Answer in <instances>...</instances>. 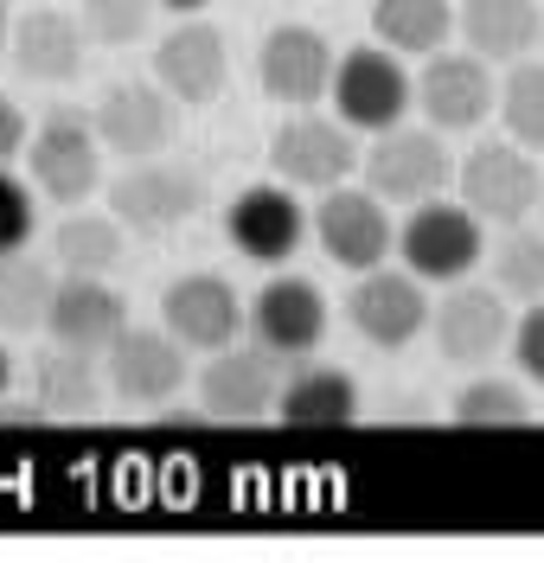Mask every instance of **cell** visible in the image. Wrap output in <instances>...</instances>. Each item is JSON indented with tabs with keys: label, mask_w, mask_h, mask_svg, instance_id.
<instances>
[{
	"label": "cell",
	"mask_w": 544,
	"mask_h": 563,
	"mask_svg": "<svg viewBox=\"0 0 544 563\" xmlns=\"http://www.w3.org/2000/svg\"><path fill=\"white\" fill-rule=\"evenodd\" d=\"M346 320H353V333H359L365 346L378 352H403L417 333H430V282L410 276V269H359L353 288H346Z\"/></svg>",
	"instance_id": "obj_7"
},
{
	"label": "cell",
	"mask_w": 544,
	"mask_h": 563,
	"mask_svg": "<svg viewBox=\"0 0 544 563\" xmlns=\"http://www.w3.org/2000/svg\"><path fill=\"white\" fill-rule=\"evenodd\" d=\"M7 33H13V0H0V45H7Z\"/></svg>",
	"instance_id": "obj_36"
},
{
	"label": "cell",
	"mask_w": 544,
	"mask_h": 563,
	"mask_svg": "<svg viewBox=\"0 0 544 563\" xmlns=\"http://www.w3.org/2000/svg\"><path fill=\"white\" fill-rule=\"evenodd\" d=\"M314 238H321L326 263L340 269H378L391 250H398V224H391V206L371 192V186H326L321 206H314Z\"/></svg>",
	"instance_id": "obj_10"
},
{
	"label": "cell",
	"mask_w": 544,
	"mask_h": 563,
	"mask_svg": "<svg viewBox=\"0 0 544 563\" xmlns=\"http://www.w3.org/2000/svg\"><path fill=\"white\" fill-rule=\"evenodd\" d=\"M326 77H333V45L314 26H269L256 45V84L276 103L314 109L326 103Z\"/></svg>",
	"instance_id": "obj_18"
},
{
	"label": "cell",
	"mask_w": 544,
	"mask_h": 563,
	"mask_svg": "<svg viewBox=\"0 0 544 563\" xmlns=\"http://www.w3.org/2000/svg\"><path fill=\"white\" fill-rule=\"evenodd\" d=\"M539 218H544V186H539Z\"/></svg>",
	"instance_id": "obj_38"
},
{
	"label": "cell",
	"mask_w": 544,
	"mask_h": 563,
	"mask_svg": "<svg viewBox=\"0 0 544 563\" xmlns=\"http://www.w3.org/2000/svg\"><path fill=\"white\" fill-rule=\"evenodd\" d=\"M7 385H13V358H7V346H0V397H7Z\"/></svg>",
	"instance_id": "obj_37"
},
{
	"label": "cell",
	"mask_w": 544,
	"mask_h": 563,
	"mask_svg": "<svg viewBox=\"0 0 544 563\" xmlns=\"http://www.w3.org/2000/svg\"><path fill=\"white\" fill-rule=\"evenodd\" d=\"M147 20H154V0H77V26H84L90 45H103V52L142 45Z\"/></svg>",
	"instance_id": "obj_31"
},
{
	"label": "cell",
	"mask_w": 544,
	"mask_h": 563,
	"mask_svg": "<svg viewBox=\"0 0 544 563\" xmlns=\"http://www.w3.org/2000/svg\"><path fill=\"white\" fill-rule=\"evenodd\" d=\"M90 129L115 161H147V154H167L180 129V103L160 84H109L103 103L90 109Z\"/></svg>",
	"instance_id": "obj_12"
},
{
	"label": "cell",
	"mask_w": 544,
	"mask_h": 563,
	"mask_svg": "<svg viewBox=\"0 0 544 563\" xmlns=\"http://www.w3.org/2000/svg\"><path fill=\"white\" fill-rule=\"evenodd\" d=\"M33 404L45 417H90L103 404V372H97V352L58 346L33 358Z\"/></svg>",
	"instance_id": "obj_24"
},
{
	"label": "cell",
	"mask_w": 544,
	"mask_h": 563,
	"mask_svg": "<svg viewBox=\"0 0 544 563\" xmlns=\"http://www.w3.org/2000/svg\"><path fill=\"white\" fill-rule=\"evenodd\" d=\"M269 417L289 422V429H346L359 417V385L340 365H308V372H295L289 385L276 390Z\"/></svg>",
	"instance_id": "obj_23"
},
{
	"label": "cell",
	"mask_w": 544,
	"mask_h": 563,
	"mask_svg": "<svg viewBox=\"0 0 544 563\" xmlns=\"http://www.w3.org/2000/svg\"><path fill=\"white\" fill-rule=\"evenodd\" d=\"M455 33L487 65H512V58H525L544 38V7L539 0H462Z\"/></svg>",
	"instance_id": "obj_22"
},
{
	"label": "cell",
	"mask_w": 544,
	"mask_h": 563,
	"mask_svg": "<svg viewBox=\"0 0 544 563\" xmlns=\"http://www.w3.org/2000/svg\"><path fill=\"white\" fill-rule=\"evenodd\" d=\"M52 308V269L38 256H0V333H38Z\"/></svg>",
	"instance_id": "obj_27"
},
{
	"label": "cell",
	"mask_w": 544,
	"mask_h": 563,
	"mask_svg": "<svg viewBox=\"0 0 544 563\" xmlns=\"http://www.w3.org/2000/svg\"><path fill=\"white\" fill-rule=\"evenodd\" d=\"M20 161L33 174V192L52 199V206H84L103 186V141L90 129V115H77V109H52L26 135Z\"/></svg>",
	"instance_id": "obj_1"
},
{
	"label": "cell",
	"mask_w": 544,
	"mask_h": 563,
	"mask_svg": "<svg viewBox=\"0 0 544 563\" xmlns=\"http://www.w3.org/2000/svg\"><path fill=\"white\" fill-rule=\"evenodd\" d=\"M45 327H52L58 346H77V352H97L103 358L109 340L129 327V301L109 288V276H65V282H52Z\"/></svg>",
	"instance_id": "obj_21"
},
{
	"label": "cell",
	"mask_w": 544,
	"mask_h": 563,
	"mask_svg": "<svg viewBox=\"0 0 544 563\" xmlns=\"http://www.w3.org/2000/svg\"><path fill=\"white\" fill-rule=\"evenodd\" d=\"M398 256L410 276L448 288V282L474 276V263H487V231H480V218L462 199L455 206L448 199H423L398 224Z\"/></svg>",
	"instance_id": "obj_2"
},
{
	"label": "cell",
	"mask_w": 544,
	"mask_h": 563,
	"mask_svg": "<svg viewBox=\"0 0 544 563\" xmlns=\"http://www.w3.org/2000/svg\"><path fill=\"white\" fill-rule=\"evenodd\" d=\"M276 358L256 346H218L212 358H206V372H199V410L218 422H256L276 410Z\"/></svg>",
	"instance_id": "obj_16"
},
{
	"label": "cell",
	"mask_w": 544,
	"mask_h": 563,
	"mask_svg": "<svg viewBox=\"0 0 544 563\" xmlns=\"http://www.w3.org/2000/svg\"><path fill=\"white\" fill-rule=\"evenodd\" d=\"M493 263V288L512 295V301H544V231H525V224H507V238L487 250Z\"/></svg>",
	"instance_id": "obj_30"
},
{
	"label": "cell",
	"mask_w": 544,
	"mask_h": 563,
	"mask_svg": "<svg viewBox=\"0 0 544 563\" xmlns=\"http://www.w3.org/2000/svg\"><path fill=\"white\" fill-rule=\"evenodd\" d=\"M326 103L353 135H385L410 115V70H403L398 52H365L359 45V52L333 58Z\"/></svg>",
	"instance_id": "obj_8"
},
{
	"label": "cell",
	"mask_w": 544,
	"mask_h": 563,
	"mask_svg": "<svg viewBox=\"0 0 544 563\" xmlns=\"http://www.w3.org/2000/svg\"><path fill=\"white\" fill-rule=\"evenodd\" d=\"M224 238H231L237 256H251L263 269H282L308 238V211L295 206V186H282V179L276 186H244L224 211Z\"/></svg>",
	"instance_id": "obj_14"
},
{
	"label": "cell",
	"mask_w": 544,
	"mask_h": 563,
	"mask_svg": "<svg viewBox=\"0 0 544 563\" xmlns=\"http://www.w3.org/2000/svg\"><path fill=\"white\" fill-rule=\"evenodd\" d=\"M269 167L282 186L295 192H326V186H346L359 174V135L340 122V115H321V109H301L289 115L276 141H269Z\"/></svg>",
	"instance_id": "obj_9"
},
{
	"label": "cell",
	"mask_w": 544,
	"mask_h": 563,
	"mask_svg": "<svg viewBox=\"0 0 544 563\" xmlns=\"http://www.w3.org/2000/svg\"><path fill=\"white\" fill-rule=\"evenodd\" d=\"M103 358H109V390L122 404H167L186 385V346L167 327L160 333L154 327H122Z\"/></svg>",
	"instance_id": "obj_19"
},
{
	"label": "cell",
	"mask_w": 544,
	"mask_h": 563,
	"mask_svg": "<svg viewBox=\"0 0 544 563\" xmlns=\"http://www.w3.org/2000/svg\"><path fill=\"white\" fill-rule=\"evenodd\" d=\"M365 161V186L385 199V206H423V199H442L455 186V154L442 147L435 129H385L371 135Z\"/></svg>",
	"instance_id": "obj_6"
},
{
	"label": "cell",
	"mask_w": 544,
	"mask_h": 563,
	"mask_svg": "<svg viewBox=\"0 0 544 563\" xmlns=\"http://www.w3.org/2000/svg\"><path fill=\"white\" fill-rule=\"evenodd\" d=\"M154 7H167V13H180V20L186 13H206V0H154Z\"/></svg>",
	"instance_id": "obj_35"
},
{
	"label": "cell",
	"mask_w": 544,
	"mask_h": 563,
	"mask_svg": "<svg viewBox=\"0 0 544 563\" xmlns=\"http://www.w3.org/2000/svg\"><path fill=\"white\" fill-rule=\"evenodd\" d=\"M244 327L276 365L282 358H308L326 340V295L308 276H269L256 288V301L244 308Z\"/></svg>",
	"instance_id": "obj_11"
},
{
	"label": "cell",
	"mask_w": 544,
	"mask_h": 563,
	"mask_svg": "<svg viewBox=\"0 0 544 563\" xmlns=\"http://www.w3.org/2000/svg\"><path fill=\"white\" fill-rule=\"evenodd\" d=\"M52 263L65 276H109L122 263V224L109 211H65L52 231Z\"/></svg>",
	"instance_id": "obj_26"
},
{
	"label": "cell",
	"mask_w": 544,
	"mask_h": 563,
	"mask_svg": "<svg viewBox=\"0 0 544 563\" xmlns=\"http://www.w3.org/2000/svg\"><path fill=\"white\" fill-rule=\"evenodd\" d=\"M371 33L398 58H430L455 38V0H371Z\"/></svg>",
	"instance_id": "obj_25"
},
{
	"label": "cell",
	"mask_w": 544,
	"mask_h": 563,
	"mask_svg": "<svg viewBox=\"0 0 544 563\" xmlns=\"http://www.w3.org/2000/svg\"><path fill=\"white\" fill-rule=\"evenodd\" d=\"M84 52H90V38L77 26V13H65L58 0H38L33 13H20L13 33H7V58L33 84H71L84 70Z\"/></svg>",
	"instance_id": "obj_20"
},
{
	"label": "cell",
	"mask_w": 544,
	"mask_h": 563,
	"mask_svg": "<svg viewBox=\"0 0 544 563\" xmlns=\"http://www.w3.org/2000/svg\"><path fill=\"white\" fill-rule=\"evenodd\" d=\"M430 333L442 358L455 365H487L493 352L512 340V314H507V295L500 288H480V282H448V295L430 308Z\"/></svg>",
	"instance_id": "obj_13"
},
{
	"label": "cell",
	"mask_w": 544,
	"mask_h": 563,
	"mask_svg": "<svg viewBox=\"0 0 544 563\" xmlns=\"http://www.w3.org/2000/svg\"><path fill=\"white\" fill-rule=\"evenodd\" d=\"M493 115L507 122V135L519 147L544 154V58H512L507 77H500V109Z\"/></svg>",
	"instance_id": "obj_28"
},
{
	"label": "cell",
	"mask_w": 544,
	"mask_h": 563,
	"mask_svg": "<svg viewBox=\"0 0 544 563\" xmlns=\"http://www.w3.org/2000/svg\"><path fill=\"white\" fill-rule=\"evenodd\" d=\"M539 186H544V167L532 161V147L519 141H480L468 161L455 167V192L462 206L480 218V224H525L539 211Z\"/></svg>",
	"instance_id": "obj_5"
},
{
	"label": "cell",
	"mask_w": 544,
	"mask_h": 563,
	"mask_svg": "<svg viewBox=\"0 0 544 563\" xmlns=\"http://www.w3.org/2000/svg\"><path fill=\"white\" fill-rule=\"evenodd\" d=\"M199 206H206V179L192 174L186 161L147 154V161H129L122 174L109 179V218L122 231L160 238V231H180L186 218H199Z\"/></svg>",
	"instance_id": "obj_3"
},
{
	"label": "cell",
	"mask_w": 544,
	"mask_h": 563,
	"mask_svg": "<svg viewBox=\"0 0 544 563\" xmlns=\"http://www.w3.org/2000/svg\"><path fill=\"white\" fill-rule=\"evenodd\" d=\"M160 327L180 340L186 352H218L244 333V295L224 276H180L160 295Z\"/></svg>",
	"instance_id": "obj_17"
},
{
	"label": "cell",
	"mask_w": 544,
	"mask_h": 563,
	"mask_svg": "<svg viewBox=\"0 0 544 563\" xmlns=\"http://www.w3.org/2000/svg\"><path fill=\"white\" fill-rule=\"evenodd\" d=\"M512 358H519L525 385L544 390V301H525V314L512 327Z\"/></svg>",
	"instance_id": "obj_33"
},
{
	"label": "cell",
	"mask_w": 544,
	"mask_h": 563,
	"mask_svg": "<svg viewBox=\"0 0 544 563\" xmlns=\"http://www.w3.org/2000/svg\"><path fill=\"white\" fill-rule=\"evenodd\" d=\"M26 135H33V129H26V115H20V103H13V97H0V167L26 154Z\"/></svg>",
	"instance_id": "obj_34"
},
{
	"label": "cell",
	"mask_w": 544,
	"mask_h": 563,
	"mask_svg": "<svg viewBox=\"0 0 544 563\" xmlns=\"http://www.w3.org/2000/svg\"><path fill=\"white\" fill-rule=\"evenodd\" d=\"M448 417L462 422V429H525L532 422V397L512 378H474V385L455 390Z\"/></svg>",
	"instance_id": "obj_29"
},
{
	"label": "cell",
	"mask_w": 544,
	"mask_h": 563,
	"mask_svg": "<svg viewBox=\"0 0 544 563\" xmlns=\"http://www.w3.org/2000/svg\"><path fill=\"white\" fill-rule=\"evenodd\" d=\"M410 109H423L435 135H468L500 109V77L480 52H430L417 84H410Z\"/></svg>",
	"instance_id": "obj_4"
},
{
	"label": "cell",
	"mask_w": 544,
	"mask_h": 563,
	"mask_svg": "<svg viewBox=\"0 0 544 563\" xmlns=\"http://www.w3.org/2000/svg\"><path fill=\"white\" fill-rule=\"evenodd\" d=\"M38 231V192L33 179H13L7 167H0V256L7 250H26Z\"/></svg>",
	"instance_id": "obj_32"
},
{
	"label": "cell",
	"mask_w": 544,
	"mask_h": 563,
	"mask_svg": "<svg viewBox=\"0 0 544 563\" xmlns=\"http://www.w3.org/2000/svg\"><path fill=\"white\" fill-rule=\"evenodd\" d=\"M224 77H231L224 33H218L212 20H199V13H186L180 26L154 45V84L186 109H206L224 90Z\"/></svg>",
	"instance_id": "obj_15"
}]
</instances>
